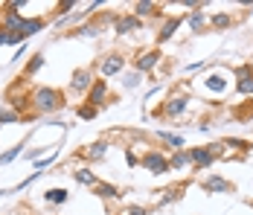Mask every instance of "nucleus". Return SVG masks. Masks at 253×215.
Returning <instances> with one entry per match:
<instances>
[{"label": "nucleus", "instance_id": "obj_1", "mask_svg": "<svg viewBox=\"0 0 253 215\" xmlns=\"http://www.w3.org/2000/svg\"><path fill=\"white\" fill-rule=\"evenodd\" d=\"M32 105H35L38 114H52V111L61 108V93L52 90V87H38V90L32 93Z\"/></svg>", "mask_w": 253, "mask_h": 215}, {"label": "nucleus", "instance_id": "obj_2", "mask_svg": "<svg viewBox=\"0 0 253 215\" xmlns=\"http://www.w3.org/2000/svg\"><path fill=\"white\" fill-rule=\"evenodd\" d=\"M189 154L195 169H207L221 157V145H198V148H189Z\"/></svg>", "mask_w": 253, "mask_h": 215}, {"label": "nucleus", "instance_id": "obj_3", "mask_svg": "<svg viewBox=\"0 0 253 215\" xmlns=\"http://www.w3.org/2000/svg\"><path fill=\"white\" fill-rule=\"evenodd\" d=\"M140 163H143V166L149 169L152 174H166V172L172 169V166H169V157H166L163 151H146Z\"/></svg>", "mask_w": 253, "mask_h": 215}, {"label": "nucleus", "instance_id": "obj_4", "mask_svg": "<svg viewBox=\"0 0 253 215\" xmlns=\"http://www.w3.org/2000/svg\"><path fill=\"white\" fill-rule=\"evenodd\" d=\"M73 90H90L93 87V73H90V67H82V70H76L73 73V85H70Z\"/></svg>", "mask_w": 253, "mask_h": 215}, {"label": "nucleus", "instance_id": "obj_5", "mask_svg": "<svg viewBox=\"0 0 253 215\" xmlns=\"http://www.w3.org/2000/svg\"><path fill=\"white\" fill-rule=\"evenodd\" d=\"M105 99H108V82H105V79H96V82H93V87L87 90V102L99 108Z\"/></svg>", "mask_w": 253, "mask_h": 215}, {"label": "nucleus", "instance_id": "obj_6", "mask_svg": "<svg viewBox=\"0 0 253 215\" xmlns=\"http://www.w3.org/2000/svg\"><path fill=\"white\" fill-rule=\"evenodd\" d=\"M201 189L204 192H233V183L224 180L221 174H210V177L201 183Z\"/></svg>", "mask_w": 253, "mask_h": 215}, {"label": "nucleus", "instance_id": "obj_7", "mask_svg": "<svg viewBox=\"0 0 253 215\" xmlns=\"http://www.w3.org/2000/svg\"><path fill=\"white\" fill-rule=\"evenodd\" d=\"M183 18H186V15H183ZM183 18H166V21H163V26L157 29V44L169 41V38H172V35L177 32V26L183 24Z\"/></svg>", "mask_w": 253, "mask_h": 215}, {"label": "nucleus", "instance_id": "obj_8", "mask_svg": "<svg viewBox=\"0 0 253 215\" xmlns=\"http://www.w3.org/2000/svg\"><path fill=\"white\" fill-rule=\"evenodd\" d=\"M126 67V58L123 55H108L105 61H102V76L108 79V76H117V73H123Z\"/></svg>", "mask_w": 253, "mask_h": 215}, {"label": "nucleus", "instance_id": "obj_9", "mask_svg": "<svg viewBox=\"0 0 253 215\" xmlns=\"http://www.w3.org/2000/svg\"><path fill=\"white\" fill-rule=\"evenodd\" d=\"M186 102H189L186 96H172V99L163 105V114H166V117H180V114L186 111Z\"/></svg>", "mask_w": 253, "mask_h": 215}, {"label": "nucleus", "instance_id": "obj_10", "mask_svg": "<svg viewBox=\"0 0 253 215\" xmlns=\"http://www.w3.org/2000/svg\"><path fill=\"white\" fill-rule=\"evenodd\" d=\"M134 29H140V18L137 15H123L117 26H114V32L117 35H128V32H134Z\"/></svg>", "mask_w": 253, "mask_h": 215}, {"label": "nucleus", "instance_id": "obj_11", "mask_svg": "<svg viewBox=\"0 0 253 215\" xmlns=\"http://www.w3.org/2000/svg\"><path fill=\"white\" fill-rule=\"evenodd\" d=\"M160 58H163V55H160V49H152V52H146V55L137 61V73H149V70H154Z\"/></svg>", "mask_w": 253, "mask_h": 215}, {"label": "nucleus", "instance_id": "obj_12", "mask_svg": "<svg viewBox=\"0 0 253 215\" xmlns=\"http://www.w3.org/2000/svg\"><path fill=\"white\" fill-rule=\"evenodd\" d=\"M183 21L189 24V29H192V32H201L204 26H207V12H201V9H195V12H189V15H186Z\"/></svg>", "mask_w": 253, "mask_h": 215}, {"label": "nucleus", "instance_id": "obj_13", "mask_svg": "<svg viewBox=\"0 0 253 215\" xmlns=\"http://www.w3.org/2000/svg\"><path fill=\"white\" fill-rule=\"evenodd\" d=\"M105 151H108V140H96V143H90L84 148V157H87V160H102Z\"/></svg>", "mask_w": 253, "mask_h": 215}, {"label": "nucleus", "instance_id": "obj_14", "mask_svg": "<svg viewBox=\"0 0 253 215\" xmlns=\"http://www.w3.org/2000/svg\"><path fill=\"white\" fill-rule=\"evenodd\" d=\"M41 26H44V21H41V18H29V21H24V26L18 29V38H21V41H26V38H29V35H35Z\"/></svg>", "mask_w": 253, "mask_h": 215}, {"label": "nucleus", "instance_id": "obj_15", "mask_svg": "<svg viewBox=\"0 0 253 215\" xmlns=\"http://www.w3.org/2000/svg\"><path fill=\"white\" fill-rule=\"evenodd\" d=\"M169 166H172V169H186V166H192V154H189V151H172V157H169Z\"/></svg>", "mask_w": 253, "mask_h": 215}, {"label": "nucleus", "instance_id": "obj_16", "mask_svg": "<svg viewBox=\"0 0 253 215\" xmlns=\"http://www.w3.org/2000/svg\"><path fill=\"white\" fill-rule=\"evenodd\" d=\"M73 177H76V183H82V186H96V183H99V177H96L90 169H76Z\"/></svg>", "mask_w": 253, "mask_h": 215}, {"label": "nucleus", "instance_id": "obj_17", "mask_svg": "<svg viewBox=\"0 0 253 215\" xmlns=\"http://www.w3.org/2000/svg\"><path fill=\"white\" fill-rule=\"evenodd\" d=\"M47 204H67V198H70V192L67 189H47L44 195H41Z\"/></svg>", "mask_w": 253, "mask_h": 215}, {"label": "nucleus", "instance_id": "obj_18", "mask_svg": "<svg viewBox=\"0 0 253 215\" xmlns=\"http://www.w3.org/2000/svg\"><path fill=\"white\" fill-rule=\"evenodd\" d=\"M93 195L108 201V198H120V189H117L114 183H96V186H93Z\"/></svg>", "mask_w": 253, "mask_h": 215}, {"label": "nucleus", "instance_id": "obj_19", "mask_svg": "<svg viewBox=\"0 0 253 215\" xmlns=\"http://www.w3.org/2000/svg\"><path fill=\"white\" fill-rule=\"evenodd\" d=\"M157 137H160L163 143H169L172 148H177V151L183 148V137H180V134H169V131H157Z\"/></svg>", "mask_w": 253, "mask_h": 215}, {"label": "nucleus", "instance_id": "obj_20", "mask_svg": "<svg viewBox=\"0 0 253 215\" xmlns=\"http://www.w3.org/2000/svg\"><path fill=\"white\" fill-rule=\"evenodd\" d=\"M154 3H149V0H140V3H134V12L131 15H137V18H146V15H154Z\"/></svg>", "mask_w": 253, "mask_h": 215}, {"label": "nucleus", "instance_id": "obj_21", "mask_svg": "<svg viewBox=\"0 0 253 215\" xmlns=\"http://www.w3.org/2000/svg\"><path fill=\"white\" fill-rule=\"evenodd\" d=\"M210 24L215 26V29H227V26H233V15L218 12V15H212V18H210Z\"/></svg>", "mask_w": 253, "mask_h": 215}, {"label": "nucleus", "instance_id": "obj_22", "mask_svg": "<svg viewBox=\"0 0 253 215\" xmlns=\"http://www.w3.org/2000/svg\"><path fill=\"white\" fill-rule=\"evenodd\" d=\"M44 67V52H38V55H32V61L26 64V70H24V76L29 79V76H35V73Z\"/></svg>", "mask_w": 253, "mask_h": 215}, {"label": "nucleus", "instance_id": "obj_23", "mask_svg": "<svg viewBox=\"0 0 253 215\" xmlns=\"http://www.w3.org/2000/svg\"><path fill=\"white\" fill-rule=\"evenodd\" d=\"M76 114H79V120H96V114H99V108H96V105H90V102H84V105L79 108Z\"/></svg>", "mask_w": 253, "mask_h": 215}, {"label": "nucleus", "instance_id": "obj_24", "mask_svg": "<svg viewBox=\"0 0 253 215\" xmlns=\"http://www.w3.org/2000/svg\"><path fill=\"white\" fill-rule=\"evenodd\" d=\"M236 90H239V93H245V96H251V93H253V73H251V76H242V79H239Z\"/></svg>", "mask_w": 253, "mask_h": 215}, {"label": "nucleus", "instance_id": "obj_25", "mask_svg": "<svg viewBox=\"0 0 253 215\" xmlns=\"http://www.w3.org/2000/svg\"><path fill=\"white\" fill-rule=\"evenodd\" d=\"M21 151H24V143H18L15 148H9L6 154H0V166H6V163H12V160H15V157L21 154Z\"/></svg>", "mask_w": 253, "mask_h": 215}, {"label": "nucleus", "instance_id": "obj_26", "mask_svg": "<svg viewBox=\"0 0 253 215\" xmlns=\"http://www.w3.org/2000/svg\"><path fill=\"white\" fill-rule=\"evenodd\" d=\"M12 122H21L18 111H0V125H12Z\"/></svg>", "mask_w": 253, "mask_h": 215}, {"label": "nucleus", "instance_id": "obj_27", "mask_svg": "<svg viewBox=\"0 0 253 215\" xmlns=\"http://www.w3.org/2000/svg\"><path fill=\"white\" fill-rule=\"evenodd\" d=\"M140 76H143V73H137V70H134V73H128V76H126V87H128V90L140 87Z\"/></svg>", "mask_w": 253, "mask_h": 215}, {"label": "nucleus", "instance_id": "obj_28", "mask_svg": "<svg viewBox=\"0 0 253 215\" xmlns=\"http://www.w3.org/2000/svg\"><path fill=\"white\" fill-rule=\"evenodd\" d=\"M76 35H82V38H96L99 35V26H82Z\"/></svg>", "mask_w": 253, "mask_h": 215}, {"label": "nucleus", "instance_id": "obj_29", "mask_svg": "<svg viewBox=\"0 0 253 215\" xmlns=\"http://www.w3.org/2000/svg\"><path fill=\"white\" fill-rule=\"evenodd\" d=\"M207 85H210L212 90H224V79H221V76H210V79H207Z\"/></svg>", "mask_w": 253, "mask_h": 215}, {"label": "nucleus", "instance_id": "obj_30", "mask_svg": "<svg viewBox=\"0 0 253 215\" xmlns=\"http://www.w3.org/2000/svg\"><path fill=\"white\" fill-rule=\"evenodd\" d=\"M55 157H58V154H55V151H52L50 157H44V160H35V169H38V172H41V169L52 166V163H55Z\"/></svg>", "mask_w": 253, "mask_h": 215}, {"label": "nucleus", "instance_id": "obj_31", "mask_svg": "<svg viewBox=\"0 0 253 215\" xmlns=\"http://www.w3.org/2000/svg\"><path fill=\"white\" fill-rule=\"evenodd\" d=\"M126 163H128V166H131V169H134V166H137V163H140V160H137V154H134L131 148H126Z\"/></svg>", "mask_w": 253, "mask_h": 215}, {"label": "nucleus", "instance_id": "obj_32", "mask_svg": "<svg viewBox=\"0 0 253 215\" xmlns=\"http://www.w3.org/2000/svg\"><path fill=\"white\" fill-rule=\"evenodd\" d=\"M224 145H227V148H248L245 140H224Z\"/></svg>", "mask_w": 253, "mask_h": 215}, {"label": "nucleus", "instance_id": "obj_33", "mask_svg": "<svg viewBox=\"0 0 253 215\" xmlns=\"http://www.w3.org/2000/svg\"><path fill=\"white\" fill-rule=\"evenodd\" d=\"M126 215H149V210L146 207H131V210H126Z\"/></svg>", "mask_w": 253, "mask_h": 215}, {"label": "nucleus", "instance_id": "obj_34", "mask_svg": "<svg viewBox=\"0 0 253 215\" xmlns=\"http://www.w3.org/2000/svg\"><path fill=\"white\" fill-rule=\"evenodd\" d=\"M24 55H26V44H21V47H18V52H15V58H12V61H21Z\"/></svg>", "mask_w": 253, "mask_h": 215}, {"label": "nucleus", "instance_id": "obj_35", "mask_svg": "<svg viewBox=\"0 0 253 215\" xmlns=\"http://www.w3.org/2000/svg\"><path fill=\"white\" fill-rule=\"evenodd\" d=\"M3 44H9V35H6V32L0 29V47H3Z\"/></svg>", "mask_w": 253, "mask_h": 215}, {"label": "nucleus", "instance_id": "obj_36", "mask_svg": "<svg viewBox=\"0 0 253 215\" xmlns=\"http://www.w3.org/2000/svg\"><path fill=\"white\" fill-rule=\"evenodd\" d=\"M0 111H3V96H0Z\"/></svg>", "mask_w": 253, "mask_h": 215}]
</instances>
